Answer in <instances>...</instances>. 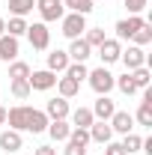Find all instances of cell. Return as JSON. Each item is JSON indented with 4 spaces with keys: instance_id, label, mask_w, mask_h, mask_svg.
Wrapping results in <instances>:
<instances>
[{
    "instance_id": "cell-31",
    "label": "cell",
    "mask_w": 152,
    "mask_h": 155,
    "mask_svg": "<svg viewBox=\"0 0 152 155\" xmlns=\"http://www.w3.org/2000/svg\"><path fill=\"white\" fill-rule=\"evenodd\" d=\"M30 93H33V90H30L27 78H24V81H12V96H15V98H27Z\"/></svg>"
},
{
    "instance_id": "cell-11",
    "label": "cell",
    "mask_w": 152,
    "mask_h": 155,
    "mask_svg": "<svg viewBox=\"0 0 152 155\" xmlns=\"http://www.w3.org/2000/svg\"><path fill=\"white\" fill-rule=\"evenodd\" d=\"M107 122H111V128H114L116 134H128L134 128V116L128 114V110H114V116H111Z\"/></svg>"
},
{
    "instance_id": "cell-7",
    "label": "cell",
    "mask_w": 152,
    "mask_h": 155,
    "mask_svg": "<svg viewBox=\"0 0 152 155\" xmlns=\"http://www.w3.org/2000/svg\"><path fill=\"white\" fill-rule=\"evenodd\" d=\"M69 114H72V107H69V98H48V104H45V116L48 119H69Z\"/></svg>"
},
{
    "instance_id": "cell-2",
    "label": "cell",
    "mask_w": 152,
    "mask_h": 155,
    "mask_svg": "<svg viewBox=\"0 0 152 155\" xmlns=\"http://www.w3.org/2000/svg\"><path fill=\"white\" fill-rule=\"evenodd\" d=\"M87 78H90V87H93L98 96H107V93L114 90V81H116V78L111 75L104 66H101V69H93V72H90Z\"/></svg>"
},
{
    "instance_id": "cell-18",
    "label": "cell",
    "mask_w": 152,
    "mask_h": 155,
    "mask_svg": "<svg viewBox=\"0 0 152 155\" xmlns=\"http://www.w3.org/2000/svg\"><path fill=\"white\" fill-rule=\"evenodd\" d=\"M21 143H24V140H21V131H12V128H6V131L0 134V149H3V152H18Z\"/></svg>"
},
{
    "instance_id": "cell-23",
    "label": "cell",
    "mask_w": 152,
    "mask_h": 155,
    "mask_svg": "<svg viewBox=\"0 0 152 155\" xmlns=\"http://www.w3.org/2000/svg\"><path fill=\"white\" fill-rule=\"evenodd\" d=\"M128 75H131V81H134V87H137V90H149V81H152V75H149V69H146V66L134 69V72H128Z\"/></svg>"
},
{
    "instance_id": "cell-28",
    "label": "cell",
    "mask_w": 152,
    "mask_h": 155,
    "mask_svg": "<svg viewBox=\"0 0 152 155\" xmlns=\"http://www.w3.org/2000/svg\"><path fill=\"white\" fill-rule=\"evenodd\" d=\"M6 33H9V36H15V39L24 36V33H27V21L12 15V18H9V24H6Z\"/></svg>"
},
{
    "instance_id": "cell-22",
    "label": "cell",
    "mask_w": 152,
    "mask_h": 155,
    "mask_svg": "<svg viewBox=\"0 0 152 155\" xmlns=\"http://www.w3.org/2000/svg\"><path fill=\"white\" fill-rule=\"evenodd\" d=\"M33 6H36V0H9V12L15 18H24L27 12H33Z\"/></svg>"
},
{
    "instance_id": "cell-5",
    "label": "cell",
    "mask_w": 152,
    "mask_h": 155,
    "mask_svg": "<svg viewBox=\"0 0 152 155\" xmlns=\"http://www.w3.org/2000/svg\"><path fill=\"white\" fill-rule=\"evenodd\" d=\"M27 39H30V45L36 48V51H45L48 45H51V30L39 21V24H27Z\"/></svg>"
},
{
    "instance_id": "cell-17",
    "label": "cell",
    "mask_w": 152,
    "mask_h": 155,
    "mask_svg": "<svg viewBox=\"0 0 152 155\" xmlns=\"http://www.w3.org/2000/svg\"><path fill=\"white\" fill-rule=\"evenodd\" d=\"M69 63H72V60H69V54L57 48V51H51V54H48V72L60 75V72H66V69H69Z\"/></svg>"
},
{
    "instance_id": "cell-29",
    "label": "cell",
    "mask_w": 152,
    "mask_h": 155,
    "mask_svg": "<svg viewBox=\"0 0 152 155\" xmlns=\"http://www.w3.org/2000/svg\"><path fill=\"white\" fill-rule=\"evenodd\" d=\"M114 87H119L125 96H134V93H137V87H134V81H131V75H128V72H125L122 78H116V81H114Z\"/></svg>"
},
{
    "instance_id": "cell-16",
    "label": "cell",
    "mask_w": 152,
    "mask_h": 155,
    "mask_svg": "<svg viewBox=\"0 0 152 155\" xmlns=\"http://www.w3.org/2000/svg\"><path fill=\"white\" fill-rule=\"evenodd\" d=\"M90 110H93V116H95V119H104V122H107V119L114 116L116 104H114V101H111L107 96H98V98H95V104L90 107Z\"/></svg>"
},
{
    "instance_id": "cell-15",
    "label": "cell",
    "mask_w": 152,
    "mask_h": 155,
    "mask_svg": "<svg viewBox=\"0 0 152 155\" xmlns=\"http://www.w3.org/2000/svg\"><path fill=\"white\" fill-rule=\"evenodd\" d=\"M66 54H69L72 63H87V57L93 54V48H90L84 39H72V45H69V51H66Z\"/></svg>"
},
{
    "instance_id": "cell-10",
    "label": "cell",
    "mask_w": 152,
    "mask_h": 155,
    "mask_svg": "<svg viewBox=\"0 0 152 155\" xmlns=\"http://www.w3.org/2000/svg\"><path fill=\"white\" fill-rule=\"evenodd\" d=\"M119 60L125 63V72H134V69L146 66V54H143V48H137V45H131L128 51H122V54H119Z\"/></svg>"
},
{
    "instance_id": "cell-19",
    "label": "cell",
    "mask_w": 152,
    "mask_h": 155,
    "mask_svg": "<svg viewBox=\"0 0 152 155\" xmlns=\"http://www.w3.org/2000/svg\"><path fill=\"white\" fill-rule=\"evenodd\" d=\"M72 128H90L95 122V116H93V110L90 107H78V110H72Z\"/></svg>"
},
{
    "instance_id": "cell-9",
    "label": "cell",
    "mask_w": 152,
    "mask_h": 155,
    "mask_svg": "<svg viewBox=\"0 0 152 155\" xmlns=\"http://www.w3.org/2000/svg\"><path fill=\"white\" fill-rule=\"evenodd\" d=\"M143 24H146V21L140 18V15H128V18L116 21V39H131Z\"/></svg>"
},
{
    "instance_id": "cell-14",
    "label": "cell",
    "mask_w": 152,
    "mask_h": 155,
    "mask_svg": "<svg viewBox=\"0 0 152 155\" xmlns=\"http://www.w3.org/2000/svg\"><path fill=\"white\" fill-rule=\"evenodd\" d=\"M15 57H18V39L9 36V33H3V36H0V60H3V63H12Z\"/></svg>"
},
{
    "instance_id": "cell-3",
    "label": "cell",
    "mask_w": 152,
    "mask_h": 155,
    "mask_svg": "<svg viewBox=\"0 0 152 155\" xmlns=\"http://www.w3.org/2000/svg\"><path fill=\"white\" fill-rule=\"evenodd\" d=\"M63 36L66 39H81V33L87 30V15H78V12H69L63 15Z\"/></svg>"
},
{
    "instance_id": "cell-1",
    "label": "cell",
    "mask_w": 152,
    "mask_h": 155,
    "mask_svg": "<svg viewBox=\"0 0 152 155\" xmlns=\"http://www.w3.org/2000/svg\"><path fill=\"white\" fill-rule=\"evenodd\" d=\"M6 122H9V128L12 131H30V134H42L45 128H48V116L45 110H36V107H30V104H18V107H12V110H6Z\"/></svg>"
},
{
    "instance_id": "cell-4",
    "label": "cell",
    "mask_w": 152,
    "mask_h": 155,
    "mask_svg": "<svg viewBox=\"0 0 152 155\" xmlns=\"http://www.w3.org/2000/svg\"><path fill=\"white\" fill-rule=\"evenodd\" d=\"M36 9H39V15H42V24H48V21H60L63 15H66L63 0H36Z\"/></svg>"
},
{
    "instance_id": "cell-36",
    "label": "cell",
    "mask_w": 152,
    "mask_h": 155,
    "mask_svg": "<svg viewBox=\"0 0 152 155\" xmlns=\"http://www.w3.org/2000/svg\"><path fill=\"white\" fill-rule=\"evenodd\" d=\"M3 33H6V21L0 18V36H3Z\"/></svg>"
},
{
    "instance_id": "cell-8",
    "label": "cell",
    "mask_w": 152,
    "mask_h": 155,
    "mask_svg": "<svg viewBox=\"0 0 152 155\" xmlns=\"http://www.w3.org/2000/svg\"><path fill=\"white\" fill-rule=\"evenodd\" d=\"M122 54V45H119V39H104L101 45H98V57H101V66H111L116 63Z\"/></svg>"
},
{
    "instance_id": "cell-24",
    "label": "cell",
    "mask_w": 152,
    "mask_h": 155,
    "mask_svg": "<svg viewBox=\"0 0 152 155\" xmlns=\"http://www.w3.org/2000/svg\"><path fill=\"white\" fill-rule=\"evenodd\" d=\"M63 6L69 12H78V15H90L93 12V0H63Z\"/></svg>"
},
{
    "instance_id": "cell-34",
    "label": "cell",
    "mask_w": 152,
    "mask_h": 155,
    "mask_svg": "<svg viewBox=\"0 0 152 155\" xmlns=\"http://www.w3.org/2000/svg\"><path fill=\"white\" fill-rule=\"evenodd\" d=\"M33 155H57V149H54V146H36Z\"/></svg>"
},
{
    "instance_id": "cell-26",
    "label": "cell",
    "mask_w": 152,
    "mask_h": 155,
    "mask_svg": "<svg viewBox=\"0 0 152 155\" xmlns=\"http://www.w3.org/2000/svg\"><path fill=\"white\" fill-rule=\"evenodd\" d=\"M63 75H66V78H72V81H78V84H81L84 78L90 75V69H87L84 63H69V69H66Z\"/></svg>"
},
{
    "instance_id": "cell-13",
    "label": "cell",
    "mask_w": 152,
    "mask_h": 155,
    "mask_svg": "<svg viewBox=\"0 0 152 155\" xmlns=\"http://www.w3.org/2000/svg\"><path fill=\"white\" fill-rule=\"evenodd\" d=\"M87 131H90V140H95V143H111V137H114L111 122H104V119H95Z\"/></svg>"
},
{
    "instance_id": "cell-12",
    "label": "cell",
    "mask_w": 152,
    "mask_h": 155,
    "mask_svg": "<svg viewBox=\"0 0 152 155\" xmlns=\"http://www.w3.org/2000/svg\"><path fill=\"white\" fill-rule=\"evenodd\" d=\"M45 131L51 134V140H57V143H66V140H69V131H72V122H69V119H51Z\"/></svg>"
},
{
    "instance_id": "cell-32",
    "label": "cell",
    "mask_w": 152,
    "mask_h": 155,
    "mask_svg": "<svg viewBox=\"0 0 152 155\" xmlns=\"http://www.w3.org/2000/svg\"><path fill=\"white\" fill-rule=\"evenodd\" d=\"M146 6H149V0H125V9H128V15H140Z\"/></svg>"
},
{
    "instance_id": "cell-25",
    "label": "cell",
    "mask_w": 152,
    "mask_h": 155,
    "mask_svg": "<svg viewBox=\"0 0 152 155\" xmlns=\"http://www.w3.org/2000/svg\"><path fill=\"white\" fill-rule=\"evenodd\" d=\"M104 39H107V36H104V30H98V27H87V30H84V42H87L90 48H98Z\"/></svg>"
},
{
    "instance_id": "cell-33",
    "label": "cell",
    "mask_w": 152,
    "mask_h": 155,
    "mask_svg": "<svg viewBox=\"0 0 152 155\" xmlns=\"http://www.w3.org/2000/svg\"><path fill=\"white\" fill-rule=\"evenodd\" d=\"M104 155H125V149H122L119 143H114V140H111V143H104Z\"/></svg>"
},
{
    "instance_id": "cell-20",
    "label": "cell",
    "mask_w": 152,
    "mask_h": 155,
    "mask_svg": "<svg viewBox=\"0 0 152 155\" xmlns=\"http://www.w3.org/2000/svg\"><path fill=\"white\" fill-rule=\"evenodd\" d=\"M57 90H60V96L63 98H72V96H78V90H81V84L78 81H72V78H57Z\"/></svg>"
},
{
    "instance_id": "cell-21",
    "label": "cell",
    "mask_w": 152,
    "mask_h": 155,
    "mask_svg": "<svg viewBox=\"0 0 152 155\" xmlns=\"http://www.w3.org/2000/svg\"><path fill=\"white\" fill-rule=\"evenodd\" d=\"M119 146L125 149V155L140 152V146H143V137H140V134H134V131H128V134H122V143H119Z\"/></svg>"
},
{
    "instance_id": "cell-6",
    "label": "cell",
    "mask_w": 152,
    "mask_h": 155,
    "mask_svg": "<svg viewBox=\"0 0 152 155\" xmlns=\"http://www.w3.org/2000/svg\"><path fill=\"white\" fill-rule=\"evenodd\" d=\"M27 84H30V90H42V93H45V90L57 87V75L48 72V69H39V72H30Z\"/></svg>"
},
{
    "instance_id": "cell-35",
    "label": "cell",
    "mask_w": 152,
    "mask_h": 155,
    "mask_svg": "<svg viewBox=\"0 0 152 155\" xmlns=\"http://www.w3.org/2000/svg\"><path fill=\"white\" fill-rule=\"evenodd\" d=\"M6 122V107H0V125Z\"/></svg>"
},
{
    "instance_id": "cell-30",
    "label": "cell",
    "mask_w": 152,
    "mask_h": 155,
    "mask_svg": "<svg viewBox=\"0 0 152 155\" xmlns=\"http://www.w3.org/2000/svg\"><path fill=\"white\" fill-rule=\"evenodd\" d=\"M131 39H134V45H137V48L149 45V42H152V27H149V24H143V27H140V30H137Z\"/></svg>"
},
{
    "instance_id": "cell-27",
    "label": "cell",
    "mask_w": 152,
    "mask_h": 155,
    "mask_svg": "<svg viewBox=\"0 0 152 155\" xmlns=\"http://www.w3.org/2000/svg\"><path fill=\"white\" fill-rule=\"evenodd\" d=\"M9 78H12V81H24V78H30V66L21 63V60H12V66H9Z\"/></svg>"
}]
</instances>
